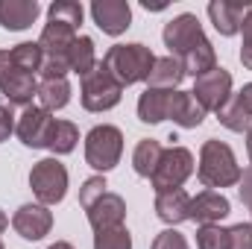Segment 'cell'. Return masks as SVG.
I'll use <instances>...</instances> for the list:
<instances>
[{"instance_id": "1", "label": "cell", "mask_w": 252, "mask_h": 249, "mask_svg": "<svg viewBox=\"0 0 252 249\" xmlns=\"http://www.w3.org/2000/svg\"><path fill=\"white\" fill-rule=\"evenodd\" d=\"M241 176H244V170H241L232 147L223 144V141L208 138L199 150V164H196V179L205 185V190L232 187L241 182Z\"/></svg>"}, {"instance_id": "2", "label": "cell", "mask_w": 252, "mask_h": 249, "mask_svg": "<svg viewBox=\"0 0 252 249\" xmlns=\"http://www.w3.org/2000/svg\"><path fill=\"white\" fill-rule=\"evenodd\" d=\"M103 64L109 67V73L121 82V85H135V82H147L150 70L156 64V56L147 44L132 41V44H115L106 50Z\"/></svg>"}, {"instance_id": "3", "label": "cell", "mask_w": 252, "mask_h": 249, "mask_svg": "<svg viewBox=\"0 0 252 249\" xmlns=\"http://www.w3.org/2000/svg\"><path fill=\"white\" fill-rule=\"evenodd\" d=\"M121 156H124V132L118 126L100 124L85 135V161L100 176L109 173L112 167H118Z\"/></svg>"}, {"instance_id": "4", "label": "cell", "mask_w": 252, "mask_h": 249, "mask_svg": "<svg viewBox=\"0 0 252 249\" xmlns=\"http://www.w3.org/2000/svg\"><path fill=\"white\" fill-rule=\"evenodd\" d=\"M121 97H124V85L109 73V67L103 62H97L91 73L82 76L79 100H82L85 112H109L121 103Z\"/></svg>"}, {"instance_id": "5", "label": "cell", "mask_w": 252, "mask_h": 249, "mask_svg": "<svg viewBox=\"0 0 252 249\" xmlns=\"http://www.w3.org/2000/svg\"><path fill=\"white\" fill-rule=\"evenodd\" d=\"M30 187H32V193L41 205H47V208L59 205L64 199V193H67V167L56 156L35 161L32 170H30Z\"/></svg>"}, {"instance_id": "6", "label": "cell", "mask_w": 252, "mask_h": 249, "mask_svg": "<svg viewBox=\"0 0 252 249\" xmlns=\"http://www.w3.org/2000/svg\"><path fill=\"white\" fill-rule=\"evenodd\" d=\"M193 176V153L188 147H167L161 153V161L156 167V173L150 176L153 190L164 193V190H179V187Z\"/></svg>"}, {"instance_id": "7", "label": "cell", "mask_w": 252, "mask_h": 249, "mask_svg": "<svg viewBox=\"0 0 252 249\" xmlns=\"http://www.w3.org/2000/svg\"><path fill=\"white\" fill-rule=\"evenodd\" d=\"M193 100L205 109V112H220L226 106V100L232 97V73L226 67H214L208 70L205 76H196L193 79Z\"/></svg>"}, {"instance_id": "8", "label": "cell", "mask_w": 252, "mask_h": 249, "mask_svg": "<svg viewBox=\"0 0 252 249\" xmlns=\"http://www.w3.org/2000/svg\"><path fill=\"white\" fill-rule=\"evenodd\" d=\"M161 38H164V47L170 50V56L182 59L193 44H199V41L205 38V32H202V24H199V18H196V15L182 12V15H176L173 21H167V24H164Z\"/></svg>"}, {"instance_id": "9", "label": "cell", "mask_w": 252, "mask_h": 249, "mask_svg": "<svg viewBox=\"0 0 252 249\" xmlns=\"http://www.w3.org/2000/svg\"><path fill=\"white\" fill-rule=\"evenodd\" d=\"M56 118L41 109V106H27L15 124V135L21 138L24 147H32V150H47V141H50V132H53Z\"/></svg>"}, {"instance_id": "10", "label": "cell", "mask_w": 252, "mask_h": 249, "mask_svg": "<svg viewBox=\"0 0 252 249\" xmlns=\"http://www.w3.org/2000/svg\"><path fill=\"white\" fill-rule=\"evenodd\" d=\"M12 229L24 241H41L53 229V211L41 202H27L12 214Z\"/></svg>"}, {"instance_id": "11", "label": "cell", "mask_w": 252, "mask_h": 249, "mask_svg": "<svg viewBox=\"0 0 252 249\" xmlns=\"http://www.w3.org/2000/svg\"><path fill=\"white\" fill-rule=\"evenodd\" d=\"M91 18L106 35H124L132 27V9L126 0H94L91 3Z\"/></svg>"}, {"instance_id": "12", "label": "cell", "mask_w": 252, "mask_h": 249, "mask_svg": "<svg viewBox=\"0 0 252 249\" xmlns=\"http://www.w3.org/2000/svg\"><path fill=\"white\" fill-rule=\"evenodd\" d=\"M229 214H232V205H229V199L220 190H202V193L190 196L188 220L199 223V226H217Z\"/></svg>"}, {"instance_id": "13", "label": "cell", "mask_w": 252, "mask_h": 249, "mask_svg": "<svg viewBox=\"0 0 252 249\" xmlns=\"http://www.w3.org/2000/svg\"><path fill=\"white\" fill-rule=\"evenodd\" d=\"M88 223H91V229L94 232H103V229H115V226H124L126 220V202L121 193H112V190H106L88 211Z\"/></svg>"}, {"instance_id": "14", "label": "cell", "mask_w": 252, "mask_h": 249, "mask_svg": "<svg viewBox=\"0 0 252 249\" xmlns=\"http://www.w3.org/2000/svg\"><path fill=\"white\" fill-rule=\"evenodd\" d=\"M41 15L38 0H0V27L21 32L27 27L35 24V18Z\"/></svg>"}, {"instance_id": "15", "label": "cell", "mask_w": 252, "mask_h": 249, "mask_svg": "<svg viewBox=\"0 0 252 249\" xmlns=\"http://www.w3.org/2000/svg\"><path fill=\"white\" fill-rule=\"evenodd\" d=\"M205 115H208V112L193 100L190 91H173V94H170L167 121H173L176 126H182V129H196V126H202Z\"/></svg>"}, {"instance_id": "16", "label": "cell", "mask_w": 252, "mask_h": 249, "mask_svg": "<svg viewBox=\"0 0 252 249\" xmlns=\"http://www.w3.org/2000/svg\"><path fill=\"white\" fill-rule=\"evenodd\" d=\"M0 94L9 100V106H32V97H38V82L32 73L24 70H9V76L0 82Z\"/></svg>"}, {"instance_id": "17", "label": "cell", "mask_w": 252, "mask_h": 249, "mask_svg": "<svg viewBox=\"0 0 252 249\" xmlns=\"http://www.w3.org/2000/svg\"><path fill=\"white\" fill-rule=\"evenodd\" d=\"M190 211V196L179 187V190H164V193H156V217L161 223H167L170 229L185 223Z\"/></svg>"}, {"instance_id": "18", "label": "cell", "mask_w": 252, "mask_h": 249, "mask_svg": "<svg viewBox=\"0 0 252 249\" xmlns=\"http://www.w3.org/2000/svg\"><path fill=\"white\" fill-rule=\"evenodd\" d=\"M76 35H79V30H73L67 24H59V21H47L44 30H41L38 44H41L44 56H67V50L76 41Z\"/></svg>"}, {"instance_id": "19", "label": "cell", "mask_w": 252, "mask_h": 249, "mask_svg": "<svg viewBox=\"0 0 252 249\" xmlns=\"http://www.w3.org/2000/svg\"><path fill=\"white\" fill-rule=\"evenodd\" d=\"M244 15H247V9L238 6V3H223V0H211L208 3V18H211L214 30L220 35H226V38H232V35L241 32Z\"/></svg>"}, {"instance_id": "20", "label": "cell", "mask_w": 252, "mask_h": 249, "mask_svg": "<svg viewBox=\"0 0 252 249\" xmlns=\"http://www.w3.org/2000/svg\"><path fill=\"white\" fill-rule=\"evenodd\" d=\"M185 79V67L176 56H161L156 59L153 70H150V79H147V88H161V91H179V82Z\"/></svg>"}, {"instance_id": "21", "label": "cell", "mask_w": 252, "mask_h": 249, "mask_svg": "<svg viewBox=\"0 0 252 249\" xmlns=\"http://www.w3.org/2000/svg\"><path fill=\"white\" fill-rule=\"evenodd\" d=\"M170 94H173V91L147 88V91L138 97V121H141V124H161V121H167Z\"/></svg>"}, {"instance_id": "22", "label": "cell", "mask_w": 252, "mask_h": 249, "mask_svg": "<svg viewBox=\"0 0 252 249\" xmlns=\"http://www.w3.org/2000/svg\"><path fill=\"white\" fill-rule=\"evenodd\" d=\"M182 67H185V76H205L208 70H214L217 67V53H214V44L208 41V38H202L199 44H193L188 53L179 59Z\"/></svg>"}, {"instance_id": "23", "label": "cell", "mask_w": 252, "mask_h": 249, "mask_svg": "<svg viewBox=\"0 0 252 249\" xmlns=\"http://www.w3.org/2000/svg\"><path fill=\"white\" fill-rule=\"evenodd\" d=\"M161 153H164V147H161L156 138H141V141L135 144V153H132V170H135L138 176L150 179V176L156 173L158 161H161Z\"/></svg>"}, {"instance_id": "24", "label": "cell", "mask_w": 252, "mask_h": 249, "mask_svg": "<svg viewBox=\"0 0 252 249\" xmlns=\"http://www.w3.org/2000/svg\"><path fill=\"white\" fill-rule=\"evenodd\" d=\"M67 67H70V73H76L79 79L97 67L94 38H88V35H76V41H73L70 50H67Z\"/></svg>"}, {"instance_id": "25", "label": "cell", "mask_w": 252, "mask_h": 249, "mask_svg": "<svg viewBox=\"0 0 252 249\" xmlns=\"http://www.w3.org/2000/svg\"><path fill=\"white\" fill-rule=\"evenodd\" d=\"M70 103V85L67 79H41L38 82V106L47 109L50 115L59 112Z\"/></svg>"}, {"instance_id": "26", "label": "cell", "mask_w": 252, "mask_h": 249, "mask_svg": "<svg viewBox=\"0 0 252 249\" xmlns=\"http://www.w3.org/2000/svg\"><path fill=\"white\" fill-rule=\"evenodd\" d=\"M12 67L15 70H24V73H41V64H44V50L38 41H21L15 44L12 50Z\"/></svg>"}, {"instance_id": "27", "label": "cell", "mask_w": 252, "mask_h": 249, "mask_svg": "<svg viewBox=\"0 0 252 249\" xmlns=\"http://www.w3.org/2000/svg\"><path fill=\"white\" fill-rule=\"evenodd\" d=\"M76 144H79V129L70 121H56L53 132H50V141H47V150L53 156H67L76 150Z\"/></svg>"}, {"instance_id": "28", "label": "cell", "mask_w": 252, "mask_h": 249, "mask_svg": "<svg viewBox=\"0 0 252 249\" xmlns=\"http://www.w3.org/2000/svg\"><path fill=\"white\" fill-rule=\"evenodd\" d=\"M217 121L226 126V129H232V132H247V129L252 126V115L244 109L241 97L232 94V97L226 100V106L217 112Z\"/></svg>"}, {"instance_id": "29", "label": "cell", "mask_w": 252, "mask_h": 249, "mask_svg": "<svg viewBox=\"0 0 252 249\" xmlns=\"http://www.w3.org/2000/svg\"><path fill=\"white\" fill-rule=\"evenodd\" d=\"M82 15H85V9H82L76 0H56V3H50V9H47V21H59V24L73 27V30H79Z\"/></svg>"}, {"instance_id": "30", "label": "cell", "mask_w": 252, "mask_h": 249, "mask_svg": "<svg viewBox=\"0 0 252 249\" xmlns=\"http://www.w3.org/2000/svg\"><path fill=\"white\" fill-rule=\"evenodd\" d=\"M94 249H132V235L126 226L94 232Z\"/></svg>"}, {"instance_id": "31", "label": "cell", "mask_w": 252, "mask_h": 249, "mask_svg": "<svg viewBox=\"0 0 252 249\" xmlns=\"http://www.w3.org/2000/svg\"><path fill=\"white\" fill-rule=\"evenodd\" d=\"M196 249H229V229L217 226H199L196 229Z\"/></svg>"}, {"instance_id": "32", "label": "cell", "mask_w": 252, "mask_h": 249, "mask_svg": "<svg viewBox=\"0 0 252 249\" xmlns=\"http://www.w3.org/2000/svg\"><path fill=\"white\" fill-rule=\"evenodd\" d=\"M106 187H109V185H106V179H103L100 173H97V176H91V179H85L82 187H79V205L88 211V208H91V205L106 193Z\"/></svg>"}, {"instance_id": "33", "label": "cell", "mask_w": 252, "mask_h": 249, "mask_svg": "<svg viewBox=\"0 0 252 249\" xmlns=\"http://www.w3.org/2000/svg\"><path fill=\"white\" fill-rule=\"evenodd\" d=\"M150 249H190V247H188V238H185L182 232H176V229H164V232L156 235V241H153V247Z\"/></svg>"}, {"instance_id": "34", "label": "cell", "mask_w": 252, "mask_h": 249, "mask_svg": "<svg viewBox=\"0 0 252 249\" xmlns=\"http://www.w3.org/2000/svg\"><path fill=\"white\" fill-rule=\"evenodd\" d=\"M229 249H252V223H235L229 229Z\"/></svg>"}, {"instance_id": "35", "label": "cell", "mask_w": 252, "mask_h": 249, "mask_svg": "<svg viewBox=\"0 0 252 249\" xmlns=\"http://www.w3.org/2000/svg\"><path fill=\"white\" fill-rule=\"evenodd\" d=\"M15 132V115L9 112V106L0 103V144L9 141V135Z\"/></svg>"}, {"instance_id": "36", "label": "cell", "mask_w": 252, "mask_h": 249, "mask_svg": "<svg viewBox=\"0 0 252 249\" xmlns=\"http://www.w3.org/2000/svg\"><path fill=\"white\" fill-rule=\"evenodd\" d=\"M238 193H241V202L250 208V214H252V167L250 170H244V176H241V182H238Z\"/></svg>"}, {"instance_id": "37", "label": "cell", "mask_w": 252, "mask_h": 249, "mask_svg": "<svg viewBox=\"0 0 252 249\" xmlns=\"http://www.w3.org/2000/svg\"><path fill=\"white\" fill-rule=\"evenodd\" d=\"M241 35H244V44H252V9H247V15L241 21Z\"/></svg>"}, {"instance_id": "38", "label": "cell", "mask_w": 252, "mask_h": 249, "mask_svg": "<svg viewBox=\"0 0 252 249\" xmlns=\"http://www.w3.org/2000/svg\"><path fill=\"white\" fill-rule=\"evenodd\" d=\"M9 70H15L12 67V53L9 50H0V82L9 76Z\"/></svg>"}, {"instance_id": "39", "label": "cell", "mask_w": 252, "mask_h": 249, "mask_svg": "<svg viewBox=\"0 0 252 249\" xmlns=\"http://www.w3.org/2000/svg\"><path fill=\"white\" fill-rule=\"evenodd\" d=\"M238 97H241V103H244V109H247V112L252 115V82H247V85H244V88L238 91Z\"/></svg>"}, {"instance_id": "40", "label": "cell", "mask_w": 252, "mask_h": 249, "mask_svg": "<svg viewBox=\"0 0 252 249\" xmlns=\"http://www.w3.org/2000/svg\"><path fill=\"white\" fill-rule=\"evenodd\" d=\"M241 62H244L247 70H252V44H244L241 47Z\"/></svg>"}, {"instance_id": "41", "label": "cell", "mask_w": 252, "mask_h": 249, "mask_svg": "<svg viewBox=\"0 0 252 249\" xmlns=\"http://www.w3.org/2000/svg\"><path fill=\"white\" fill-rule=\"evenodd\" d=\"M247 153H250V167H252V126L247 129Z\"/></svg>"}, {"instance_id": "42", "label": "cell", "mask_w": 252, "mask_h": 249, "mask_svg": "<svg viewBox=\"0 0 252 249\" xmlns=\"http://www.w3.org/2000/svg\"><path fill=\"white\" fill-rule=\"evenodd\" d=\"M47 249H73V244H67V241H56V244H50Z\"/></svg>"}, {"instance_id": "43", "label": "cell", "mask_w": 252, "mask_h": 249, "mask_svg": "<svg viewBox=\"0 0 252 249\" xmlns=\"http://www.w3.org/2000/svg\"><path fill=\"white\" fill-rule=\"evenodd\" d=\"M144 9H153V12H161V9H164V3H150V0H144Z\"/></svg>"}, {"instance_id": "44", "label": "cell", "mask_w": 252, "mask_h": 249, "mask_svg": "<svg viewBox=\"0 0 252 249\" xmlns=\"http://www.w3.org/2000/svg\"><path fill=\"white\" fill-rule=\"evenodd\" d=\"M6 226H9V217H6V214H3V208H0V235L6 232Z\"/></svg>"}, {"instance_id": "45", "label": "cell", "mask_w": 252, "mask_h": 249, "mask_svg": "<svg viewBox=\"0 0 252 249\" xmlns=\"http://www.w3.org/2000/svg\"><path fill=\"white\" fill-rule=\"evenodd\" d=\"M0 249H6V247H3V244H0Z\"/></svg>"}]
</instances>
